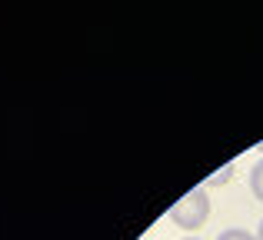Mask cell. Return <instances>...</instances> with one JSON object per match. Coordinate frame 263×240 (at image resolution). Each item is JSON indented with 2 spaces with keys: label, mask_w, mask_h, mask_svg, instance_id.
I'll return each mask as SVG.
<instances>
[{
  "label": "cell",
  "mask_w": 263,
  "mask_h": 240,
  "mask_svg": "<svg viewBox=\"0 0 263 240\" xmlns=\"http://www.w3.org/2000/svg\"><path fill=\"white\" fill-rule=\"evenodd\" d=\"M260 154H263V143H260Z\"/></svg>",
  "instance_id": "52a82bcc"
},
{
  "label": "cell",
  "mask_w": 263,
  "mask_h": 240,
  "mask_svg": "<svg viewBox=\"0 0 263 240\" xmlns=\"http://www.w3.org/2000/svg\"><path fill=\"white\" fill-rule=\"evenodd\" d=\"M217 240H257V234H250V230H240V227H233V230H223Z\"/></svg>",
  "instance_id": "3957f363"
},
{
  "label": "cell",
  "mask_w": 263,
  "mask_h": 240,
  "mask_svg": "<svg viewBox=\"0 0 263 240\" xmlns=\"http://www.w3.org/2000/svg\"><path fill=\"white\" fill-rule=\"evenodd\" d=\"M227 177H230V167H223V170H220V174H217V177H213V180H210V183H206V187H217V183H223V180H227Z\"/></svg>",
  "instance_id": "277c9868"
},
{
  "label": "cell",
  "mask_w": 263,
  "mask_h": 240,
  "mask_svg": "<svg viewBox=\"0 0 263 240\" xmlns=\"http://www.w3.org/2000/svg\"><path fill=\"white\" fill-rule=\"evenodd\" d=\"M257 240H263V220H260V230H257Z\"/></svg>",
  "instance_id": "5b68a950"
},
{
  "label": "cell",
  "mask_w": 263,
  "mask_h": 240,
  "mask_svg": "<svg viewBox=\"0 0 263 240\" xmlns=\"http://www.w3.org/2000/svg\"><path fill=\"white\" fill-rule=\"evenodd\" d=\"M186 240H200V237H186Z\"/></svg>",
  "instance_id": "8992f818"
},
{
  "label": "cell",
  "mask_w": 263,
  "mask_h": 240,
  "mask_svg": "<svg viewBox=\"0 0 263 240\" xmlns=\"http://www.w3.org/2000/svg\"><path fill=\"white\" fill-rule=\"evenodd\" d=\"M167 217H170V224H177V227H183V230L203 227L206 217H210V194H206V187L190 190L183 200H177L174 207L167 210Z\"/></svg>",
  "instance_id": "6da1fadb"
},
{
  "label": "cell",
  "mask_w": 263,
  "mask_h": 240,
  "mask_svg": "<svg viewBox=\"0 0 263 240\" xmlns=\"http://www.w3.org/2000/svg\"><path fill=\"white\" fill-rule=\"evenodd\" d=\"M250 190H253V197L263 204V160L253 163V170H250Z\"/></svg>",
  "instance_id": "7a4b0ae2"
}]
</instances>
